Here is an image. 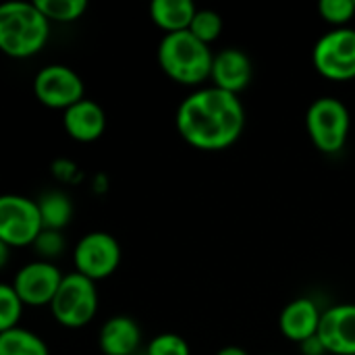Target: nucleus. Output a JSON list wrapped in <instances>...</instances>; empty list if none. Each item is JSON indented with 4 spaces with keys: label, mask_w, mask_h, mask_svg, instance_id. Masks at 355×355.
Listing matches in <instances>:
<instances>
[{
    "label": "nucleus",
    "mask_w": 355,
    "mask_h": 355,
    "mask_svg": "<svg viewBox=\"0 0 355 355\" xmlns=\"http://www.w3.org/2000/svg\"><path fill=\"white\" fill-rule=\"evenodd\" d=\"M175 125L181 139L191 148L220 152L241 137L245 110L239 96L208 85L191 92L179 104Z\"/></svg>",
    "instance_id": "obj_1"
},
{
    "label": "nucleus",
    "mask_w": 355,
    "mask_h": 355,
    "mask_svg": "<svg viewBox=\"0 0 355 355\" xmlns=\"http://www.w3.org/2000/svg\"><path fill=\"white\" fill-rule=\"evenodd\" d=\"M50 37V21L35 2H6L0 6V50L17 60L44 50Z\"/></svg>",
    "instance_id": "obj_2"
},
{
    "label": "nucleus",
    "mask_w": 355,
    "mask_h": 355,
    "mask_svg": "<svg viewBox=\"0 0 355 355\" xmlns=\"http://www.w3.org/2000/svg\"><path fill=\"white\" fill-rule=\"evenodd\" d=\"M156 58L162 73L181 85L196 87L208 81L212 75L214 52L189 29L166 33L158 44Z\"/></svg>",
    "instance_id": "obj_3"
},
{
    "label": "nucleus",
    "mask_w": 355,
    "mask_h": 355,
    "mask_svg": "<svg viewBox=\"0 0 355 355\" xmlns=\"http://www.w3.org/2000/svg\"><path fill=\"white\" fill-rule=\"evenodd\" d=\"M352 129L349 108L335 96L316 98L306 112V131L314 148L322 154H339Z\"/></svg>",
    "instance_id": "obj_4"
},
{
    "label": "nucleus",
    "mask_w": 355,
    "mask_h": 355,
    "mask_svg": "<svg viewBox=\"0 0 355 355\" xmlns=\"http://www.w3.org/2000/svg\"><path fill=\"white\" fill-rule=\"evenodd\" d=\"M100 297L94 281L79 272L64 275L58 293L50 306L54 320L64 329H81L87 327L98 314Z\"/></svg>",
    "instance_id": "obj_5"
},
{
    "label": "nucleus",
    "mask_w": 355,
    "mask_h": 355,
    "mask_svg": "<svg viewBox=\"0 0 355 355\" xmlns=\"http://www.w3.org/2000/svg\"><path fill=\"white\" fill-rule=\"evenodd\" d=\"M44 231L37 200L6 193L0 198V243L8 248H27Z\"/></svg>",
    "instance_id": "obj_6"
},
{
    "label": "nucleus",
    "mask_w": 355,
    "mask_h": 355,
    "mask_svg": "<svg viewBox=\"0 0 355 355\" xmlns=\"http://www.w3.org/2000/svg\"><path fill=\"white\" fill-rule=\"evenodd\" d=\"M314 69L329 81L355 79V29H331L318 37L312 50Z\"/></svg>",
    "instance_id": "obj_7"
},
{
    "label": "nucleus",
    "mask_w": 355,
    "mask_h": 355,
    "mask_svg": "<svg viewBox=\"0 0 355 355\" xmlns=\"http://www.w3.org/2000/svg\"><path fill=\"white\" fill-rule=\"evenodd\" d=\"M121 243L114 235L106 231H92L83 235L73 248V266L75 272L98 283L108 279L121 266Z\"/></svg>",
    "instance_id": "obj_8"
},
{
    "label": "nucleus",
    "mask_w": 355,
    "mask_h": 355,
    "mask_svg": "<svg viewBox=\"0 0 355 355\" xmlns=\"http://www.w3.org/2000/svg\"><path fill=\"white\" fill-rule=\"evenodd\" d=\"M33 94L46 108L67 110L85 98V83L67 64H48L33 77Z\"/></svg>",
    "instance_id": "obj_9"
},
{
    "label": "nucleus",
    "mask_w": 355,
    "mask_h": 355,
    "mask_svg": "<svg viewBox=\"0 0 355 355\" xmlns=\"http://www.w3.org/2000/svg\"><path fill=\"white\" fill-rule=\"evenodd\" d=\"M62 279L64 275L52 262L33 260L17 270L10 285L15 287V291L19 293L25 306L44 308V306H52Z\"/></svg>",
    "instance_id": "obj_10"
},
{
    "label": "nucleus",
    "mask_w": 355,
    "mask_h": 355,
    "mask_svg": "<svg viewBox=\"0 0 355 355\" xmlns=\"http://www.w3.org/2000/svg\"><path fill=\"white\" fill-rule=\"evenodd\" d=\"M318 337L331 355H355V304H335L322 312Z\"/></svg>",
    "instance_id": "obj_11"
},
{
    "label": "nucleus",
    "mask_w": 355,
    "mask_h": 355,
    "mask_svg": "<svg viewBox=\"0 0 355 355\" xmlns=\"http://www.w3.org/2000/svg\"><path fill=\"white\" fill-rule=\"evenodd\" d=\"M254 77L252 58L241 48H223L214 54L210 81L214 87L239 96Z\"/></svg>",
    "instance_id": "obj_12"
},
{
    "label": "nucleus",
    "mask_w": 355,
    "mask_h": 355,
    "mask_svg": "<svg viewBox=\"0 0 355 355\" xmlns=\"http://www.w3.org/2000/svg\"><path fill=\"white\" fill-rule=\"evenodd\" d=\"M322 312L318 304L310 297H297L289 302L279 316V331L285 339L293 343H304L318 335Z\"/></svg>",
    "instance_id": "obj_13"
},
{
    "label": "nucleus",
    "mask_w": 355,
    "mask_h": 355,
    "mask_svg": "<svg viewBox=\"0 0 355 355\" xmlns=\"http://www.w3.org/2000/svg\"><path fill=\"white\" fill-rule=\"evenodd\" d=\"M62 127L71 139L92 144L100 139L106 129V112L98 102L83 98L62 112Z\"/></svg>",
    "instance_id": "obj_14"
},
{
    "label": "nucleus",
    "mask_w": 355,
    "mask_h": 355,
    "mask_svg": "<svg viewBox=\"0 0 355 355\" xmlns=\"http://www.w3.org/2000/svg\"><path fill=\"white\" fill-rule=\"evenodd\" d=\"M98 345L102 355H135L141 345V329L127 314L110 316L100 329Z\"/></svg>",
    "instance_id": "obj_15"
},
{
    "label": "nucleus",
    "mask_w": 355,
    "mask_h": 355,
    "mask_svg": "<svg viewBox=\"0 0 355 355\" xmlns=\"http://www.w3.org/2000/svg\"><path fill=\"white\" fill-rule=\"evenodd\" d=\"M198 8L191 0H154L150 4V19L166 33L187 31Z\"/></svg>",
    "instance_id": "obj_16"
},
{
    "label": "nucleus",
    "mask_w": 355,
    "mask_h": 355,
    "mask_svg": "<svg viewBox=\"0 0 355 355\" xmlns=\"http://www.w3.org/2000/svg\"><path fill=\"white\" fill-rule=\"evenodd\" d=\"M37 206H40V214L44 220V229L48 231H62L73 218V204L69 196L62 191L52 189V191L42 193L37 200Z\"/></svg>",
    "instance_id": "obj_17"
},
{
    "label": "nucleus",
    "mask_w": 355,
    "mask_h": 355,
    "mask_svg": "<svg viewBox=\"0 0 355 355\" xmlns=\"http://www.w3.org/2000/svg\"><path fill=\"white\" fill-rule=\"evenodd\" d=\"M0 355H50V349L42 337L17 327L0 333Z\"/></svg>",
    "instance_id": "obj_18"
},
{
    "label": "nucleus",
    "mask_w": 355,
    "mask_h": 355,
    "mask_svg": "<svg viewBox=\"0 0 355 355\" xmlns=\"http://www.w3.org/2000/svg\"><path fill=\"white\" fill-rule=\"evenodd\" d=\"M35 6L50 23H73L87 10L85 0H35Z\"/></svg>",
    "instance_id": "obj_19"
},
{
    "label": "nucleus",
    "mask_w": 355,
    "mask_h": 355,
    "mask_svg": "<svg viewBox=\"0 0 355 355\" xmlns=\"http://www.w3.org/2000/svg\"><path fill=\"white\" fill-rule=\"evenodd\" d=\"M23 308H25V304L19 297V293L15 291V287L10 283L0 285V333L19 327Z\"/></svg>",
    "instance_id": "obj_20"
},
{
    "label": "nucleus",
    "mask_w": 355,
    "mask_h": 355,
    "mask_svg": "<svg viewBox=\"0 0 355 355\" xmlns=\"http://www.w3.org/2000/svg\"><path fill=\"white\" fill-rule=\"evenodd\" d=\"M189 31H191L198 40H202L204 44L210 46V44L216 42V40L220 37V33H223V17H220L216 10H212V8H198L196 17H193V21H191Z\"/></svg>",
    "instance_id": "obj_21"
},
{
    "label": "nucleus",
    "mask_w": 355,
    "mask_h": 355,
    "mask_svg": "<svg viewBox=\"0 0 355 355\" xmlns=\"http://www.w3.org/2000/svg\"><path fill=\"white\" fill-rule=\"evenodd\" d=\"M318 12L322 21L333 25V29L347 27V23L355 17L354 0H322L318 4Z\"/></svg>",
    "instance_id": "obj_22"
},
{
    "label": "nucleus",
    "mask_w": 355,
    "mask_h": 355,
    "mask_svg": "<svg viewBox=\"0 0 355 355\" xmlns=\"http://www.w3.org/2000/svg\"><path fill=\"white\" fill-rule=\"evenodd\" d=\"M146 355H191L189 343L177 333H160L150 343Z\"/></svg>",
    "instance_id": "obj_23"
},
{
    "label": "nucleus",
    "mask_w": 355,
    "mask_h": 355,
    "mask_svg": "<svg viewBox=\"0 0 355 355\" xmlns=\"http://www.w3.org/2000/svg\"><path fill=\"white\" fill-rule=\"evenodd\" d=\"M37 256L46 262H52L54 258H58L62 252H64V237H62V231H48L44 229L42 235L35 239L33 243Z\"/></svg>",
    "instance_id": "obj_24"
},
{
    "label": "nucleus",
    "mask_w": 355,
    "mask_h": 355,
    "mask_svg": "<svg viewBox=\"0 0 355 355\" xmlns=\"http://www.w3.org/2000/svg\"><path fill=\"white\" fill-rule=\"evenodd\" d=\"M52 171H54V175L58 177V179H62V181H75L77 177H79V171H77V166L71 162V160H56L54 162V166H52Z\"/></svg>",
    "instance_id": "obj_25"
},
{
    "label": "nucleus",
    "mask_w": 355,
    "mask_h": 355,
    "mask_svg": "<svg viewBox=\"0 0 355 355\" xmlns=\"http://www.w3.org/2000/svg\"><path fill=\"white\" fill-rule=\"evenodd\" d=\"M302 354L304 355H327V349H324V345H322L320 337L316 335V337H312V339H308V341H304V343H302Z\"/></svg>",
    "instance_id": "obj_26"
},
{
    "label": "nucleus",
    "mask_w": 355,
    "mask_h": 355,
    "mask_svg": "<svg viewBox=\"0 0 355 355\" xmlns=\"http://www.w3.org/2000/svg\"><path fill=\"white\" fill-rule=\"evenodd\" d=\"M214 355H250L243 347H239V345H227V347H223V349H218Z\"/></svg>",
    "instance_id": "obj_27"
}]
</instances>
